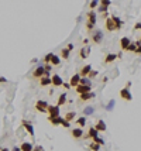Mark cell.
<instances>
[{"mask_svg": "<svg viewBox=\"0 0 141 151\" xmlns=\"http://www.w3.org/2000/svg\"><path fill=\"white\" fill-rule=\"evenodd\" d=\"M48 103L45 102V100H37V103H35V109L40 112V113H45L47 112V109H48Z\"/></svg>", "mask_w": 141, "mask_h": 151, "instance_id": "3", "label": "cell"}, {"mask_svg": "<svg viewBox=\"0 0 141 151\" xmlns=\"http://www.w3.org/2000/svg\"><path fill=\"white\" fill-rule=\"evenodd\" d=\"M79 83H80V75H79V74H75V75L70 76V79H69L70 88H76Z\"/></svg>", "mask_w": 141, "mask_h": 151, "instance_id": "12", "label": "cell"}, {"mask_svg": "<svg viewBox=\"0 0 141 151\" xmlns=\"http://www.w3.org/2000/svg\"><path fill=\"white\" fill-rule=\"evenodd\" d=\"M98 74H99L98 71H93V69H92V71H90V74H89V76H88V78H89V79H93V78H96V76H98Z\"/></svg>", "mask_w": 141, "mask_h": 151, "instance_id": "41", "label": "cell"}, {"mask_svg": "<svg viewBox=\"0 0 141 151\" xmlns=\"http://www.w3.org/2000/svg\"><path fill=\"white\" fill-rule=\"evenodd\" d=\"M34 151H44V147L38 144V146H35V147H34Z\"/></svg>", "mask_w": 141, "mask_h": 151, "instance_id": "43", "label": "cell"}, {"mask_svg": "<svg viewBox=\"0 0 141 151\" xmlns=\"http://www.w3.org/2000/svg\"><path fill=\"white\" fill-rule=\"evenodd\" d=\"M51 83H52V86H55V88H59V86H62L64 85V79L61 78L59 75H52L51 76Z\"/></svg>", "mask_w": 141, "mask_h": 151, "instance_id": "4", "label": "cell"}, {"mask_svg": "<svg viewBox=\"0 0 141 151\" xmlns=\"http://www.w3.org/2000/svg\"><path fill=\"white\" fill-rule=\"evenodd\" d=\"M44 74H45L44 65H38V67L34 69V72H33V78H35V79H41V78L44 76Z\"/></svg>", "mask_w": 141, "mask_h": 151, "instance_id": "8", "label": "cell"}, {"mask_svg": "<svg viewBox=\"0 0 141 151\" xmlns=\"http://www.w3.org/2000/svg\"><path fill=\"white\" fill-rule=\"evenodd\" d=\"M136 49H137V45H136V42H131V44L128 45V48H127V51H133V52H136Z\"/></svg>", "mask_w": 141, "mask_h": 151, "instance_id": "38", "label": "cell"}, {"mask_svg": "<svg viewBox=\"0 0 141 151\" xmlns=\"http://www.w3.org/2000/svg\"><path fill=\"white\" fill-rule=\"evenodd\" d=\"M21 126L27 130V133H28L31 137H34V127H33V124H31L30 121H27V120H21Z\"/></svg>", "mask_w": 141, "mask_h": 151, "instance_id": "7", "label": "cell"}, {"mask_svg": "<svg viewBox=\"0 0 141 151\" xmlns=\"http://www.w3.org/2000/svg\"><path fill=\"white\" fill-rule=\"evenodd\" d=\"M111 18H113V21H114V24H116V28H117V30H120V28L123 27L124 21H123V20H120L117 16H111Z\"/></svg>", "mask_w": 141, "mask_h": 151, "instance_id": "19", "label": "cell"}, {"mask_svg": "<svg viewBox=\"0 0 141 151\" xmlns=\"http://www.w3.org/2000/svg\"><path fill=\"white\" fill-rule=\"evenodd\" d=\"M89 150H90V151H99V150H100V146L92 141V143L89 144Z\"/></svg>", "mask_w": 141, "mask_h": 151, "instance_id": "33", "label": "cell"}, {"mask_svg": "<svg viewBox=\"0 0 141 151\" xmlns=\"http://www.w3.org/2000/svg\"><path fill=\"white\" fill-rule=\"evenodd\" d=\"M47 113L49 119H55V117H59L61 116V110H59V106H54V105H49L48 109H47Z\"/></svg>", "mask_w": 141, "mask_h": 151, "instance_id": "2", "label": "cell"}, {"mask_svg": "<svg viewBox=\"0 0 141 151\" xmlns=\"http://www.w3.org/2000/svg\"><path fill=\"white\" fill-rule=\"evenodd\" d=\"M92 141H93V143H96V144H99L100 147H102V146H105V140H103V138H100V137H96V138H93Z\"/></svg>", "mask_w": 141, "mask_h": 151, "instance_id": "35", "label": "cell"}, {"mask_svg": "<svg viewBox=\"0 0 141 151\" xmlns=\"http://www.w3.org/2000/svg\"><path fill=\"white\" fill-rule=\"evenodd\" d=\"M105 27H106V30H107V31H116V30H117V28H116V24H114V21H113V18H111V17L106 18Z\"/></svg>", "mask_w": 141, "mask_h": 151, "instance_id": "9", "label": "cell"}, {"mask_svg": "<svg viewBox=\"0 0 141 151\" xmlns=\"http://www.w3.org/2000/svg\"><path fill=\"white\" fill-rule=\"evenodd\" d=\"M48 85H52L51 83V78H47V76H42L41 79H40V86H48Z\"/></svg>", "mask_w": 141, "mask_h": 151, "instance_id": "21", "label": "cell"}, {"mask_svg": "<svg viewBox=\"0 0 141 151\" xmlns=\"http://www.w3.org/2000/svg\"><path fill=\"white\" fill-rule=\"evenodd\" d=\"M61 126H64L65 129H69L70 127V123L68 120H65V119H62V123H61Z\"/></svg>", "mask_w": 141, "mask_h": 151, "instance_id": "39", "label": "cell"}, {"mask_svg": "<svg viewBox=\"0 0 141 151\" xmlns=\"http://www.w3.org/2000/svg\"><path fill=\"white\" fill-rule=\"evenodd\" d=\"M134 54H137V55H141V45L138 47V48H137V49H136V52H134Z\"/></svg>", "mask_w": 141, "mask_h": 151, "instance_id": "47", "label": "cell"}, {"mask_svg": "<svg viewBox=\"0 0 141 151\" xmlns=\"http://www.w3.org/2000/svg\"><path fill=\"white\" fill-rule=\"evenodd\" d=\"M89 7H90V10H95L96 7H99V1H96V0H93V1H90V4H89Z\"/></svg>", "mask_w": 141, "mask_h": 151, "instance_id": "37", "label": "cell"}, {"mask_svg": "<svg viewBox=\"0 0 141 151\" xmlns=\"http://www.w3.org/2000/svg\"><path fill=\"white\" fill-rule=\"evenodd\" d=\"M86 18H88V23H86V30H88L89 33H92V30H93V27H95V24H96V11H95V10L88 11Z\"/></svg>", "mask_w": 141, "mask_h": 151, "instance_id": "1", "label": "cell"}, {"mask_svg": "<svg viewBox=\"0 0 141 151\" xmlns=\"http://www.w3.org/2000/svg\"><path fill=\"white\" fill-rule=\"evenodd\" d=\"M99 4H100V6H106V7H109V6L111 4V1H110V0H102V1H99Z\"/></svg>", "mask_w": 141, "mask_h": 151, "instance_id": "40", "label": "cell"}, {"mask_svg": "<svg viewBox=\"0 0 141 151\" xmlns=\"http://www.w3.org/2000/svg\"><path fill=\"white\" fill-rule=\"evenodd\" d=\"M52 57H54V54H52V52L47 54V55L44 57V62H45V64H51V59H52Z\"/></svg>", "mask_w": 141, "mask_h": 151, "instance_id": "34", "label": "cell"}, {"mask_svg": "<svg viewBox=\"0 0 141 151\" xmlns=\"http://www.w3.org/2000/svg\"><path fill=\"white\" fill-rule=\"evenodd\" d=\"M102 40H103V31H100V30L93 31V34H92V41H93L95 44H100Z\"/></svg>", "mask_w": 141, "mask_h": 151, "instance_id": "5", "label": "cell"}, {"mask_svg": "<svg viewBox=\"0 0 141 151\" xmlns=\"http://www.w3.org/2000/svg\"><path fill=\"white\" fill-rule=\"evenodd\" d=\"M62 119H64V117H61V116H59V117H55V119H49V117H48V121H49L52 126H61Z\"/></svg>", "mask_w": 141, "mask_h": 151, "instance_id": "23", "label": "cell"}, {"mask_svg": "<svg viewBox=\"0 0 141 151\" xmlns=\"http://www.w3.org/2000/svg\"><path fill=\"white\" fill-rule=\"evenodd\" d=\"M82 44H83L85 47H88V44H89V40H88V38H85V40L82 41Z\"/></svg>", "mask_w": 141, "mask_h": 151, "instance_id": "44", "label": "cell"}, {"mask_svg": "<svg viewBox=\"0 0 141 151\" xmlns=\"http://www.w3.org/2000/svg\"><path fill=\"white\" fill-rule=\"evenodd\" d=\"M67 48H68L69 51H72V49H73V44H72V42H69V44L67 45Z\"/></svg>", "mask_w": 141, "mask_h": 151, "instance_id": "46", "label": "cell"}, {"mask_svg": "<svg viewBox=\"0 0 141 151\" xmlns=\"http://www.w3.org/2000/svg\"><path fill=\"white\" fill-rule=\"evenodd\" d=\"M11 151H21V148H20V147H17V146H16V147H13V150Z\"/></svg>", "mask_w": 141, "mask_h": 151, "instance_id": "50", "label": "cell"}, {"mask_svg": "<svg viewBox=\"0 0 141 151\" xmlns=\"http://www.w3.org/2000/svg\"><path fill=\"white\" fill-rule=\"evenodd\" d=\"M70 55V51L68 48H62L61 49V57H62V59H68Z\"/></svg>", "mask_w": 141, "mask_h": 151, "instance_id": "28", "label": "cell"}, {"mask_svg": "<svg viewBox=\"0 0 141 151\" xmlns=\"http://www.w3.org/2000/svg\"><path fill=\"white\" fill-rule=\"evenodd\" d=\"M79 85H83V86H92V80L89 78H80V83Z\"/></svg>", "mask_w": 141, "mask_h": 151, "instance_id": "29", "label": "cell"}, {"mask_svg": "<svg viewBox=\"0 0 141 151\" xmlns=\"http://www.w3.org/2000/svg\"><path fill=\"white\" fill-rule=\"evenodd\" d=\"M96 98V93L95 92H89V93H83V95H79V99L82 102H88L90 99H95Z\"/></svg>", "mask_w": 141, "mask_h": 151, "instance_id": "13", "label": "cell"}, {"mask_svg": "<svg viewBox=\"0 0 141 151\" xmlns=\"http://www.w3.org/2000/svg\"><path fill=\"white\" fill-rule=\"evenodd\" d=\"M75 90H76V93L83 95V93H89V92H92V86H83V85H78V86L75 88Z\"/></svg>", "mask_w": 141, "mask_h": 151, "instance_id": "10", "label": "cell"}, {"mask_svg": "<svg viewBox=\"0 0 141 151\" xmlns=\"http://www.w3.org/2000/svg\"><path fill=\"white\" fill-rule=\"evenodd\" d=\"M114 105H116V102H114V99H111V100L107 103V106H106V110H107V112H111V110L114 109Z\"/></svg>", "mask_w": 141, "mask_h": 151, "instance_id": "32", "label": "cell"}, {"mask_svg": "<svg viewBox=\"0 0 141 151\" xmlns=\"http://www.w3.org/2000/svg\"><path fill=\"white\" fill-rule=\"evenodd\" d=\"M134 31H141V23H136V26H134Z\"/></svg>", "mask_w": 141, "mask_h": 151, "instance_id": "42", "label": "cell"}, {"mask_svg": "<svg viewBox=\"0 0 141 151\" xmlns=\"http://www.w3.org/2000/svg\"><path fill=\"white\" fill-rule=\"evenodd\" d=\"M67 103V93H61L59 96H58V103H57V106H62V105H65Z\"/></svg>", "mask_w": 141, "mask_h": 151, "instance_id": "22", "label": "cell"}, {"mask_svg": "<svg viewBox=\"0 0 141 151\" xmlns=\"http://www.w3.org/2000/svg\"><path fill=\"white\" fill-rule=\"evenodd\" d=\"M98 134H99V131H98L95 127H90V129H89V131H88V134L85 136V138H92V140H93V138L99 137Z\"/></svg>", "mask_w": 141, "mask_h": 151, "instance_id": "17", "label": "cell"}, {"mask_svg": "<svg viewBox=\"0 0 141 151\" xmlns=\"http://www.w3.org/2000/svg\"><path fill=\"white\" fill-rule=\"evenodd\" d=\"M120 98H121V99H124V100H127V102H130V100L133 99V95H131L130 89L123 88V89L120 90Z\"/></svg>", "mask_w": 141, "mask_h": 151, "instance_id": "6", "label": "cell"}, {"mask_svg": "<svg viewBox=\"0 0 141 151\" xmlns=\"http://www.w3.org/2000/svg\"><path fill=\"white\" fill-rule=\"evenodd\" d=\"M90 71H92V65H83L79 71V75H80V78H88Z\"/></svg>", "mask_w": 141, "mask_h": 151, "instance_id": "11", "label": "cell"}, {"mask_svg": "<svg viewBox=\"0 0 141 151\" xmlns=\"http://www.w3.org/2000/svg\"><path fill=\"white\" fill-rule=\"evenodd\" d=\"M95 129L98 130V131H100V133H103L107 130V126H106V123L103 120H98L96 121V124H95Z\"/></svg>", "mask_w": 141, "mask_h": 151, "instance_id": "15", "label": "cell"}, {"mask_svg": "<svg viewBox=\"0 0 141 151\" xmlns=\"http://www.w3.org/2000/svg\"><path fill=\"white\" fill-rule=\"evenodd\" d=\"M59 64H61V58L54 54V57H52V59H51V65H59Z\"/></svg>", "mask_w": 141, "mask_h": 151, "instance_id": "30", "label": "cell"}, {"mask_svg": "<svg viewBox=\"0 0 141 151\" xmlns=\"http://www.w3.org/2000/svg\"><path fill=\"white\" fill-rule=\"evenodd\" d=\"M89 52H90V48H89V47H83V48L80 49V52H79V55H80V58H83V59H86V58L89 57Z\"/></svg>", "mask_w": 141, "mask_h": 151, "instance_id": "20", "label": "cell"}, {"mask_svg": "<svg viewBox=\"0 0 141 151\" xmlns=\"http://www.w3.org/2000/svg\"><path fill=\"white\" fill-rule=\"evenodd\" d=\"M130 44H131V41H130V38L128 37H123L121 40H120V47H121L123 51H127V48H128Z\"/></svg>", "mask_w": 141, "mask_h": 151, "instance_id": "16", "label": "cell"}, {"mask_svg": "<svg viewBox=\"0 0 141 151\" xmlns=\"http://www.w3.org/2000/svg\"><path fill=\"white\" fill-rule=\"evenodd\" d=\"M0 83H7V79L6 78H0Z\"/></svg>", "mask_w": 141, "mask_h": 151, "instance_id": "49", "label": "cell"}, {"mask_svg": "<svg viewBox=\"0 0 141 151\" xmlns=\"http://www.w3.org/2000/svg\"><path fill=\"white\" fill-rule=\"evenodd\" d=\"M70 134H72V137L73 138H82L83 137V131H82V129L80 127H78V129H73L72 131H70Z\"/></svg>", "mask_w": 141, "mask_h": 151, "instance_id": "18", "label": "cell"}, {"mask_svg": "<svg viewBox=\"0 0 141 151\" xmlns=\"http://www.w3.org/2000/svg\"><path fill=\"white\" fill-rule=\"evenodd\" d=\"M64 119H65V120H68L69 123H70V121H73V120L76 119V112H73V110H72V112H68V113L64 116Z\"/></svg>", "mask_w": 141, "mask_h": 151, "instance_id": "24", "label": "cell"}, {"mask_svg": "<svg viewBox=\"0 0 141 151\" xmlns=\"http://www.w3.org/2000/svg\"><path fill=\"white\" fill-rule=\"evenodd\" d=\"M117 59V54H107L105 57V62L106 64H109V62H113V61H116Z\"/></svg>", "mask_w": 141, "mask_h": 151, "instance_id": "25", "label": "cell"}, {"mask_svg": "<svg viewBox=\"0 0 141 151\" xmlns=\"http://www.w3.org/2000/svg\"><path fill=\"white\" fill-rule=\"evenodd\" d=\"M124 88H126V89H130V88H131V80H128V82L126 83V86H124Z\"/></svg>", "mask_w": 141, "mask_h": 151, "instance_id": "45", "label": "cell"}, {"mask_svg": "<svg viewBox=\"0 0 141 151\" xmlns=\"http://www.w3.org/2000/svg\"><path fill=\"white\" fill-rule=\"evenodd\" d=\"M0 151H10V150H9L7 147H3V148H1V150H0Z\"/></svg>", "mask_w": 141, "mask_h": 151, "instance_id": "51", "label": "cell"}, {"mask_svg": "<svg viewBox=\"0 0 141 151\" xmlns=\"http://www.w3.org/2000/svg\"><path fill=\"white\" fill-rule=\"evenodd\" d=\"M20 148H21V151H34V144L30 141H24L20 144Z\"/></svg>", "mask_w": 141, "mask_h": 151, "instance_id": "14", "label": "cell"}, {"mask_svg": "<svg viewBox=\"0 0 141 151\" xmlns=\"http://www.w3.org/2000/svg\"><path fill=\"white\" fill-rule=\"evenodd\" d=\"M95 113V109L92 107V106H86L85 109H83V116L86 117V116H92V114Z\"/></svg>", "mask_w": 141, "mask_h": 151, "instance_id": "27", "label": "cell"}, {"mask_svg": "<svg viewBox=\"0 0 141 151\" xmlns=\"http://www.w3.org/2000/svg\"><path fill=\"white\" fill-rule=\"evenodd\" d=\"M107 10H109V7H106V6H100V4H99V7H98V11L102 13V14L107 13Z\"/></svg>", "mask_w": 141, "mask_h": 151, "instance_id": "36", "label": "cell"}, {"mask_svg": "<svg viewBox=\"0 0 141 151\" xmlns=\"http://www.w3.org/2000/svg\"><path fill=\"white\" fill-rule=\"evenodd\" d=\"M44 71H45L44 76H47V78H51V71H52V65H51V64H45V65H44Z\"/></svg>", "mask_w": 141, "mask_h": 151, "instance_id": "26", "label": "cell"}, {"mask_svg": "<svg viewBox=\"0 0 141 151\" xmlns=\"http://www.w3.org/2000/svg\"><path fill=\"white\" fill-rule=\"evenodd\" d=\"M76 123H78V126H79V127H83V126L86 124V117H85V116H82V117L76 119Z\"/></svg>", "mask_w": 141, "mask_h": 151, "instance_id": "31", "label": "cell"}, {"mask_svg": "<svg viewBox=\"0 0 141 151\" xmlns=\"http://www.w3.org/2000/svg\"><path fill=\"white\" fill-rule=\"evenodd\" d=\"M62 86H64L65 89H70V85H69V83H67V82H64V85H62Z\"/></svg>", "mask_w": 141, "mask_h": 151, "instance_id": "48", "label": "cell"}]
</instances>
